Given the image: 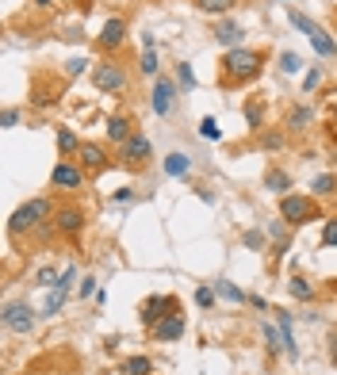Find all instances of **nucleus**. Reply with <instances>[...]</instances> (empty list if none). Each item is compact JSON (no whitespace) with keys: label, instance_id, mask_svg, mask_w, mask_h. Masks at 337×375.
Returning <instances> with one entry per match:
<instances>
[{"label":"nucleus","instance_id":"obj_34","mask_svg":"<svg viewBox=\"0 0 337 375\" xmlns=\"http://www.w3.org/2000/svg\"><path fill=\"white\" fill-rule=\"evenodd\" d=\"M138 73H142V77H157V54L154 50H142V58H138Z\"/></svg>","mask_w":337,"mask_h":375},{"label":"nucleus","instance_id":"obj_2","mask_svg":"<svg viewBox=\"0 0 337 375\" xmlns=\"http://www.w3.org/2000/svg\"><path fill=\"white\" fill-rule=\"evenodd\" d=\"M46 222H54V203L46 200V195H39V200H27L23 207L12 211L8 233H12V238H23V233L39 230V226H46Z\"/></svg>","mask_w":337,"mask_h":375},{"label":"nucleus","instance_id":"obj_3","mask_svg":"<svg viewBox=\"0 0 337 375\" xmlns=\"http://www.w3.org/2000/svg\"><path fill=\"white\" fill-rule=\"evenodd\" d=\"M92 84H96L100 92H108V96H119V92L130 88V73L127 65H119L115 58H104L92 65Z\"/></svg>","mask_w":337,"mask_h":375},{"label":"nucleus","instance_id":"obj_27","mask_svg":"<svg viewBox=\"0 0 337 375\" xmlns=\"http://www.w3.org/2000/svg\"><path fill=\"white\" fill-rule=\"evenodd\" d=\"M287 292H292L295 299H303V303H311V299H314V284L307 276H292V279H287Z\"/></svg>","mask_w":337,"mask_h":375},{"label":"nucleus","instance_id":"obj_28","mask_svg":"<svg viewBox=\"0 0 337 375\" xmlns=\"http://www.w3.org/2000/svg\"><path fill=\"white\" fill-rule=\"evenodd\" d=\"M257 146H261V149H284V146H287V130H261V134H257Z\"/></svg>","mask_w":337,"mask_h":375},{"label":"nucleus","instance_id":"obj_14","mask_svg":"<svg viewBox=\"0 0 337 375\" xmlns=\"http://www.w3.org/2000/svg\"><path fill=\"white\" fill-rule=\"evenodd\" d=\"M77 165L84 168V173H104V168L111 165V157H108V149L100 146V142H81Z\"/></svg>","mask_w":337,"mask_h":375},{"label":"nucleus","instance_id":"obj_23","mask_svg":"<svg viewBox=\"0 0 337 375\" xmlns=\"http://www.w3.org/2000/svg\"><path fill=\"white\" fill-rule=\"evenodd\" d=\"M265 188H268V192H276V195H287V188H292V176H287L284 168H268Z\"/></svg>","mask_w":337,"mask_h":375},{"label":"nucleus","instance_id":"obj_38","mask_svg":"<svg viewBox=\"0 0 337 375\" xmlns=\"http://www.w3.org/2000/svg\"><path fill=\"white\" fill-rule=\"evenodd\" d=\"M54 284H58V268L46 265V268L39 272V287H54Z\"/></svg>","mask_w":337,"mask_h":375},{"label":"nucleus","instance_id":"obj_8","mask_svg":"<svg viewBox=\"0 0 337 375\" xmlns=\"http://www.w3.org/2000/svg\"><path fill=\"white\" fill-rule=\"evenodd\" d=\"M123 42H127V20H123V16H111V20L100 27L96 46L104 54H119V50H123Z\"/></svg>","mask_w":337,"mask_h":375},{"label":"nucleus","instance_id":"obj_31","mask_svg":"<svg viewBox=\"0 0 337 375\" xmlns=\"http://www.w3.org/2000/svg\"><path fill=\"white\" fill-rule=\"evenodd\" d=\"M200 138H207V142H219V138H222V127L215 123L211 115H203V119H200Z\"/></svg>","mask_w":337,"mask_h":375},{"label":"nucleus","instance_id":"obj_36","mask_svg":"<svg viewBox=\"0 0 337 375\" xmlns=\"http://www.w3.org/2000/svg\"><path fill=\"white\" fill-rule=\"evenodd\" d=\"M88 65H92L88 58H69V62H65V77H69V81H73V77H81V73L88 69Z\"/></svg>","mask_w":337,"mask_h":375},{"label":"nucleus","instance_id":"obj_1","mask_svg":"<svg viewBox=\"0 0 337 375\" xmlns=\"http://www.w3.org/2000/svg\"><path fill=\"white\" fill-rule=\"evenodd\" d=\"M265 73V50H253V46H238V50H227L219 62V84L222 88H241V84H253Z\"/></svg>","mask_w":337,"mask_h":375},{"label":"nucleus","instance_id":"obj_6","mask_svg":"<svg viewBox=\"0 0 337 375\" xmlns=\"http://www.w3.org/2000/svg\"><path fill=\"white\" fill-rule=\"evenodd\" d=\"M149 157H154V142H149V134H142V130H135L130 142L119 146V161H123L127 168H142Z\"/></svg>","mask_w":337,"mask_h":375},{"label":"nucleus","instance_id":"obj_18","mask_svg":"<svg viewBox=\"0 0 337 375\" xmlns=\"http://www.w3.org/2000/svg\"><path fill=\"white\" fill-rule=\"evenodd\" d=\"M119 375H154V360H149L146 352H138V356H127V360L119 364Z\"/></svg>","mask_w":337,"mask_h":375},{"label":"nucleus","instance_id":"obj_5","mask_svg":"<svg viewBox=\"0 0 337 375\" xmlns=\"http://www.w3.org/2000/svg\"><path fill=\"white\" fill-rule=\"evenodd\" d=\"M84 226H88V214L77 203H62L58 211H54V230L62 233V238H81Z\"/></svg>","mask_w":337,"mask_h":375},{"label":"nucleus","instance_id":"obj_16","mask_svg":"<svg viewBox=\"0 0 337 375\" xmlns=\"http://www.w3.org/2000/svg\"><path fill=\"white\" fill-rule=\"evenodd\" d=\"M130 134H135L130 115H111V119H108V142L123 146V142H130Z\"/></svg>","mask_w":337,"mask_h":375},{"label":"nucleus","instance_id":"obj_4","mask_svg":"<svg viewBox=\"0 0 337 375\" xmlns=\"http://www.w3.org/2000/svg\"><path fill=\"white\" fill-rule=\"evenodd\" d=\"M280 219H284L292 230L307 226V222H314V219H318V203H314V195H295V192L280 195Z\"/></svg>","mask_w":337,"mask_h":375},{"label":"nucleus","instance_id":"obj_7","mask_svg":"<svg viewBox=\"0 0 337 375\" xmlns=\"http://www.w3.org/2000/svg\"><path fill=\"white\" fill-rule=\"evenodd\" d=\"M173 311H181V299L176 295H149L142 303V311H138V322H142L146 330H154V325L161 322L165 314H173Z\"/></svg>","mask_w":337,"mask_h":375},{"label":"nucleus","instance_id":"obj_29","mask_svg":"<svg viewBox=\"0 0 337 375\" xmlns=\"http://www.w3.org/2000/svg\"><path fill=\"white\" fill-rule=\"evenodd\" d=\"M215 303H219V292H215V287H207V284L195 287V306H200V311H211Z\"/></svg>","mask_w":337,"mask_h":375},{"label":"nucleus","instance_id":"obj_11","mask_svg":"<svg viewBox=\"0 0 337 375\" xmlns=\"http://www.w3.org/2000/svg\"><path fill=\"white\" fill-rule=\"evenodd\" d=\"M173 100H176V77H157L154 92H149V111H154V115H168V111H173Z\"/></svg>","mask_w":337,"mask_h":375},{"label":"nucleus","instance_id":"obj_32","mask_svg":"<svg viewBox=\"0 0 337 375\" xmlns=\"http://www.w3.org/2000/svg\"><path fill=\"white\" fill-rule=\"evenodd\" d=\"M176 88H184V92L195 88V73H192V65H188V62L176 65Z\"/></svg>","mask_w":337,"mask_h":375},{"label":"nucleus","instance_id":"obj_42","mask_svg":"<svg viewBox=\"0 0 337 375\" xmlns=\"http://www.w3.org/2000/svg\"><path fill=\"white\" fill-rule=\"evenodd\" d=\"M330 356L337 360V337H330Z\"/></svg>","mask_w":337,"mask_h":375},{"label":"nucleus","instance_id":"obj_25","mask_svg":"<svg viewBox=\"0 0 337 375\" xmlns=\"http://www.w3.org/2000/svg\"><path fill=\"white\" fill-rule=\"evenodd\" d=\"M246 123H249L253 134L265 130V104H261V100H249V104H246Z\"/></svg>","mask_w":337,"mask_h":375},{"label":"nucleus","instance_id":"obj_24","mask_svg":"<svg viewBox=\"0 0 337 375\" xmlns=\"http://www.w3.org/2000/svg\"><path fill=\"white\" fill-rule=\"evenodd\" d=\"M165 173L168 176H188L192 173V157L188 154H168L165 157Z\"/></svg>","mask_w":337,"mask_h":375},{"label":"nucleus","instance_id":"obj_12","mask_svg":"<svg viewBox=\"0 0 337 375\" xmlns=\"http://www.w3.org/2000/svg\"><path fill=\"white\" fill-rule=\"evenodd\" d=\"M184 330H188L184 314H181V311H173V314H165L161 322H157L154 330H149V337H154V341H161V345H173V341H181V337H184Z\"/></svg>","mask_w":337,"mask_h":375},{"label":"nucleus","instance_id":"obj_41","mask_svg":"<svg viewBox=\"0 0 337 375\" xmlns=\"http://www.w3.org/2000/svg\"><path fill=\"white\" fill-rule=\"evenodd\" d=\"M130 195H135V192H130V188H119V192H111V200H115V203H127Z\"/></svg>","mask_w":337,"mask_h":375},{"label":"nucleus","instance_id":"obj_40","mask_svg":"<svg viewBox=\"0 0 337 375\" xmlns=\"http://www.w3.org/2000/svg\"><path fill=\"white\" fill-rule=\"evenodd\" d=\"M20 123V108H4V130H12Z\"/></svg>","mask_w":337,"mask_h":375},{"label":"nucleus","instance_id":"obj_33","mask_svg":"<svg viewBox=\"0 0 337 375\" xmlns=\"http://www.w3.org/2000/svg\"><path fill=\"white\" fill-rule=\"evenodd\" d=\"M322 246L326 249H337V214H330V219L322 222Z\"/></svg>","mask_w":337,"mask_h":375},{"label":"nucleus","instance_id":"obj_21","mask_svg":"<svg viewBox=\"0 0 337 375\" xmlns=\"http://www.w3.org/2000/svg\"><path fill=\"white\" fill-rule=\"evenodd\" d=\"M215 292H219V299H227V303H249V295L241 292L238 284H230V279H215Z\"/></svg>","mask_w":337,"mask_h":375},{"label":"nucleus","instance_id":"obj_44","mask_svg":"<svg viewBox=\"0 0 337 375\" xmlns=\"http://www.w3.org/2000/svg\"><path fill=\"white\" fill-rule=\"evenodd\" d=\"M330 123H337V104H330Z\"/></svg>","mask_w":337,"mask_h":375},{"label":"nucleus","instance_id":"obj_19","mask_svg":"<svg viewBox=\"0 0 337 375\" xmlns=\"http://www.w3.org/2000/svg\"><path fill=\"white\" fill-rule=\"evenodd\" d=\"M261 333H265V349L268 352H287V337H284V330H280V325H273V322H265L261 325Z\"/></svg>","mask_w":337,"mask_h":375},{"label":"nucleus","instance_id":"obj_26","mask_svg":"<svg viewBox=\"0 0 337 375\" xmlns=\"http://www.w3.org/2000/svg\"><path fill=\"white\" fill-rule=\"evenodd\" d=\"M195 8L207 16H230L234 8H238V0H195Z\"/></svg>","mask_w":337,"mask_h":375},{"label":"nucleus","instance_id":"obj_9","mask_svg":"<svg viewBox=\"0 0 337 375\" xmlns=\"http://www.w3.org/2000/svg\"><path fill=\"white\" fill-rule=\"evenodd\" d=\"M50 184L62 188V192H77V188L84 184V168L77 161H69V157H62V161L54 165V173H50Z\"/></svg>","mask_w":337,"mask_h":375},{"label":"nucleus","instance_id":"obj_10","mask_svg":"<svg viewBox=\"0 0 337 375\" xmlns=\"http://www.w3.org/2000/svg\"><path fill=\"white\" fill-rule=\"evenodd\" d=\"M4 330H12V333H20L27 337L35 330V311H31V303H8L4 306Z\"/></svg>","mask_w":337,"mask_h":375},{"label":"nucleus","instance_id":"obj_15","mask_svg":"<svg viewBox=\"0 0 337 375\" xmlns=\"http://www.w3.org/2000/svg\"><path fill=\"white\" fill-rule=\"evenodd\" d=\"M311 123H314V111L307 104H295L292 111H287V119H284V130L287 134H303V130H311Z\"/></svg>","mask_w":337,"mask_h":375},{"label":"nucleus","instance_id":"obj_35","mask_svg":"<svg viewBox=\"0 0 337 375\" xmlns=\"http://www.w3.org/2000/svg\"><path fill=\"white\" fill-rule=\"evenodd\" d=\"M299 69H303L299 54H292V50H284V54H280V73H299Z\"/></svg>","mask_w":337,"mask_h":375},{"label":"nucleus","instance_id":"obj_13","mask_svg":"<svg viewBox=\"0 0 337 375\" xmlns=\"http://www.w3.org/2000/svg\"><path fill=\"white\" fill-rule=\"evenodd\" d=\"M211 39L219 42V46H227V50H238V46H246V42H241V39H246V31H241V23H238V20L222 16V20L211 27Z\"/></svg>","mask_w":337,"mask_h":375},{"label":"nucleus","instance_id":"obj_17","mask_svg":"<svg viewBox=\"0 0 337 375\" xmlns=\"http://www.w3.org/2000/svg\"><path fill=\"white\" fill-rule=\"evenodd\" d=\"M307 39H311V46H314L318 58H333V54H337V42H333V35L326 31V27H314V31L307 35Z\"/></svg>","mask_w":337,"mask_h":375},{"label":"nucleus","instance_id":"obj_30","mask_svg":"<svg viewBox=\"0 0 337 375\" xmlns=\"http://www.w3.org/2000/svg\"><path fill=\"white\" fill-rule=\"evenodd\" d=\"M265 238H268V230H246V233H241V246L253 249V253H261V249H265Z\"/></svg>","mask_w":337,"mask_h":375},{"label":"nucleus","instance_id":"obj_22","mask_svg":"<svg viewBox=\"0 0 337 375\" xmlns=\"http://www.w3.org/2000/svg\"><path fill=\"white\" fill-rule=\"evenodd\" d=\"M77 149H81V138L73 134L69 127H58V154L62 157H77Z\"/></svg>","mask_w":337,"mask_h":375},{"label":"nucleus","instance_id":"obj_20","mask_svg":"<svg viewBox=\"0 0 337 375\" xmlns=\"http://www.w3.org/2000/svg\"><path fill=\"white\" fill-rule=\"evenodd\" d=\"M311 195H314V200H330V195H337V176H333V173H322V176H314V184H311Z\"/></svg>","mask_w":337,"mask_h":375},{"label":"nucleus","instance_id":"obj_43","mask_svg":"<svg viewBox=\"0 0 337 375\" xmlns=\"http://www.w3.org/2000/svg\"><path fill=\"white\" fill-rule=\"evenodd\" d=\"M54 4V0H35V8H50Z\"/></svg>","mask_w":337,"mask_h":375},{"label":"nucleus","instance_id":"obj_37","mask_svg":"<svg viewBox=\"0 0 337 375\" xmlns=\"http://www.w3.org/2000/svg\"><path fill=\"white\" fill-rule=\"evenodd\" d=\"M318 81H322V69H318V65H314V69L303 77V96H307V92H314V88H318Z\"/></svg>","mask_w":337,"mask_h":375},{"label":"nucleus","instance_id":"obj_39","mask_svg":"<svg viewBox=\"0 0 337 375\" xmlns=\"http://www.w3.org/2000/svg\"><path fill=\"white\" fill-rule=\"evenodd\" d=\"M77 295H81V299L96 295V279H92V276H84V279H81V287H77Z\"/></svg>","mask_w":337,"mask_h":375}]
</instances>
